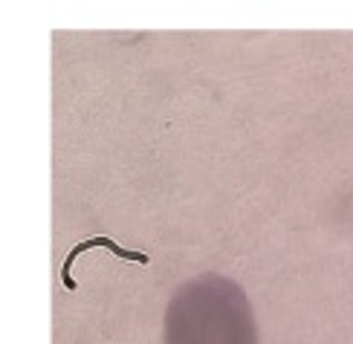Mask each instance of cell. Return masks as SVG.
Here are the masks:
<instances>
[{
	"label": "cell",
	"mask_w": 353,
	"mask_h": 344,
	"mask_svg": "<svg viewBox=\"0 0 353 344\" xmlns=\"http://www.w3.org/2000/svg\"><path fill=\"white\" fill-rule=\"evenodd\" d=\"M163 336L165 344H258V324L243 287L205 272L171 295Z\"/></svg>",
	"instance_id": "6da1fadb"
}]
</instances>
